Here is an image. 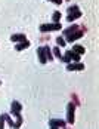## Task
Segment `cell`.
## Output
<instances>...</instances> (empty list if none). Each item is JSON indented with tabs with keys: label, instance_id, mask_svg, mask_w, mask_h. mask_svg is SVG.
I'll return each instance as SVG.
<instances>
[{
	"label": "cell",
	"instance_id": "obj_1",
	"mask_svg": "<svg viewBox=\"0 0 99 129\" xmlns=\"http://www.w3.org/2000/svg\"><path fill=\"white\" fill-rule=\"evenodd\" d=\"M67 12H68V15H67V21H68V22H73V21L78 19V18L81 16V11H80V8H78L77 5L70 6Z\"/></svg>",
	"mask_w": 99,
	"mask_h": 129
},
{
	"label": "cell",
	"instance_id": "obj_2",
	"mask_svg": "<svg viewBox=\"0 0 99 129\" xmlns=\"http://www.w3.org/2000/svg\"><path fill=\"white\" fill-rule=\"evenodd\" d=\"M62 27L59 22H53V24H41L40 25V31L41 33H47V31H58Z\"/></svg>",
	"mask_w": 99,
	"mask_h": 129
},
{
	"label": "cell",
	"instance_id": "obj_3",
	"mask_svg": "<svg viewBox=\"0 0 99 129\" xmlns=\"http://www.w3.org/2000/svg\"><path fill=\"white\" fill-rule=\"evenodd\" d=\"M74 110H75V104L70 103L67 105V122H68L70 125L74 123Z\"/></svg>",
	"mask_w": 99,
	"mask_h": 129
},
{
	"label": "cell",
	"instance_id": "obj_4",
	"mask_svg": "<svg viewBox=\"0 0 99 129\" xmlns=\"http://www.w3.org/2000/svg\"><path fill=\"white\" fill-rule=\"evenodd\" d=\"M84 27L81 28V30H78V31H75V33H73V34H70V36H65L64 39H65V42H70V43H73L74 40L80 39V37H83V33H84Z\"/></svg>",
	"mask_w": 99,
	"mask_h": 129
},
{
	"label": "cell",
	"instance_id": "obj_5",
	"mask_svg": "<svg viewBox=\"0 0 99 129\" xmlns=\"http://www.w3.org/2000/svg\"><path fill=\"white\" fill-rule=\"evenodd\" d=\"M84 70V64L81 62H70L67 64V71H81Z\"/></svg>",
	"mask_w": 99,
	"mask_h": 129
},
{
	"label": "cell",
	"instance_id": "obj_6",
	"mask_svg": "<svg viewBox=\"0 0 99 129\" xmlns=\"http://www.w3.org/2000/svg\"><path fill=\"white\" fill-rule=\"evenodd\" d=\"M37 55H38V59L41 64H46L47 62V56H46V52H44V46H40L37 49Z\"/></svg>",
	"mask_w": 99,
	"mask_h": 129
},
{
	"label": "cell",
	"instance_id": "obj_7",
	"mask_svg": "<svg viewBox=\"0 0 99 129\" xmlns=\"http://www.w3.org/2000/svg\"><path fill=\"white\" fill-rule=\"evenodd\" d=\"M21 110H22V105L18 103V101H12L11 104V114H18V113H21Z\"/></svg>",
	"mask_w": 99,
	"mask_h": 129
},
{
	"label": "cell",
	"instance_id": "obj_8",
	"mask_svg": "<svg viewBox=\"0 0 99 129\" xmlns=\"http://www.w3.org/2000/svg\"><path fill=\"white\" fill-rule=\"evenodd\" d=\"M78 30H80V27L77 25V24H74V25H71V27H68V28L64 30V36H70V34H73V33L78 31Z\"/></svg>",
	"mask_w": 99,
	"mask_h": 129
},
{
	"label": "cell",
	"instance_id": "obj_9",
	"mask_svg": "<svg viewBox=\"0 0 99 129\" xmlns=\"http://www.w3.org/2000/svg\"><path fill=\"white\" fill-rule=\"evenodd\" d=\"M27 48H30V42H28V40L19 42V43H16V46H15L16 51H24V49H27Z\"/></svg>",
	"mask_w": 99,
	"mask_h": 129
},
{
	"label": "cell",
	"instance_id": "obj_10",
	"mask_svg": "<svg viewBox=\"0 0 99 129\" xmlns=\"http://www.w3.org/2000/svg\"><path fill=\"white\" fill-rule=\"evenodd\" d=\"M50 126H55V128H65V122H62L59 119H52V120H50Z\"/></svg>",
	"mask_w": 99,
	"mask_h": 129
},
{
	"label": "cell",
	"instance_id": "obj_11",
	"mask_svg": "<svg viewBox=\"0 0 99 129\" xmlns=\"http://www.w3.org/2000/svg\"><path fill=\"white\" fill-rule=\"evenodd\" d=\"M11 40L15 43H19V42L27 40V37H25V34H13V36H11Z\"/></svg>",
	"mask_w": 99,
	"mask_h": 129
},
{
	"label": "cell",
	"instance_id": "obj_12",
	"mask_svg": "<svg viewBox=\"0 0 99 129\" xmlns=\"http://www.w3.org/2000/svg\"><path fill=\"white\" fill-rule=\"evenodd\" d=\"M73 52L78 53V55H83V53L86 52V49H84L81 45H74V46H73Z\"/></svg>",
	"mask_w": 99,
	"mask_h": 129
},
{
	"label": "cell",
	"instance_id": "obj_13",
	"mask_svg": "<svg viewBox=\"0 0 99 129\" xmlns=\"http://www.w3.org/2000/svg\"><path fill=\"white\" fill-rule=\"evenodd\" d=\"M56 45H58L59 48H65L67 42H65V39H64V37H61V36H58V37H56Z\"/></svg>",
	"mask_w": 99,
	"mask_h": 129
},
{
	"label": "cell",
	"instance_id": "obj_14",
	"mask_svg": "<svg viewBox=\"0 0 99 129\" xmlns=\"http://www.w3.org/2000/svg\"><path fill=\"white\" fill-rule=\"evenodd\" d=\"M70 55H71V61H73V62H78V61H80V55H78V53L70 51Z\"/></svg>",
	"mask_w": 99,
	"mask_h": 129
},
{
	"label": "cell",
	"instance_id": "obj_15",
	"mask_svg": "<svg viewBox=\"0 0 99 129\" xmlns=\"http://www.w3.org/2000/svg\"><path fill=\"white\" fill-rule=\"evenodd\" d=\"M61 12H53V15H52V21L53 22H59V19H61Z\"/></svg>",
	"mask_w": 99,
	"mask_h": 129
},
{
	"label": "cell",
	"instance_id": "obj_16",
	"mask_svg": "<svg viewBox=\"0 0 99 129\" xmlns=\"http://www.w3.org/2000/svg\"><path fill=\"white\" fill-rule=\"evenodd\" d=\"M44 52H46V56H47V61H52V59H53V55H52V52H50L49 46H44Z\"/></svg>",
	"mask_w": 99,
	"mask_h": 129
},
{
	"label": "cell",
	"instance_id": "obj_17",
	"mask_svg": "<svg viewBox=\"0 0 99 129\" xmlns=\"http://www.w3.org/2000/svg\"><path fill=\"white\" fill-rule=\"evenodd\" d=\"M5 120L9 123V126H11V128H15V123L12 122V119H11V116H9V114H5Z\"/></svg>",
	"mask_w": 99,
	"mask_h": 129
},
{
	"label": "cell",
	"instance_id": "obj_18",
	"mask_svg": "<svg viewBox=\"0 0 99 129\" xmlns=\"http://www.w3.org/2000/svg\"><path fill=\"white\" fill-rule=\"evenodd\" d=\"M53 55H55L56 58H61V56H62V53H61V49H59L58 46H56V48H53Z\"/></svg>",
	"mask_w": 99,
	"mask_h": 129
},
{
	"label": "cell",
	"instance_id": "obj_19",
	"mask_svg": "<svg viewBox=\"0 0 99 129\" xmlns=\"http://www.w3.org/2000/svg\"><path fill=\"white\" fill-rule=\"evenodd\" d=\"M5 122H6V120H5V114H2V116H0V129H3Z\"/></svg>",
	"mask_w": 99,
	"mask_h": 129
},
{
	"label": "cell",
	"instance_id": "obj_20",
	"mask_svg": "<svg viewBox=\"0 0 99 129\" xmlns=\"http://www.w3.org/2000/svg\"><path fill=\"white\" fill-rule=\"evenodd\" d=\"M50 2H53L55 5H58V0H50Z\"/></svg>",
	"mask_w": 99,
	"mask_h": 129
},
{
	"label": "cell",
	"instance_id": "obj_21",
	"mask_svg": "<svg viewBox=\"0 0 99 129\" xmlns=\"http://www.w3.org/2000/svg\"><path fill=\"white\" fill-rule=\"evenodd\" d=\"M50 129H59V128H55V126H50Z\"/></svg>",
	"mask_w": 99,
	"mask_h": 129
},
{
	"label": "cell",
	"instance_id": "obj_22",
	"mask_svg": "<svg viewBox=\"0 0 99 129\" xmlns=\"http://www.w3.org/2000/svg\"><path fill=\"white\" fill-rule=\"evenodd\" d=\"M61 3H62V0H58V5H61Z\"/></svg>",
	"mask_w": 99,
	"mask_h": 129
},
{
	"label": "cell",
	"instance_id": "obj_23",
	"mask_svg": "<svg viewBox=\"0 0 99 129\" xmlns=\"http://www.w3.org/2000/svg\"><path fill=\"white\" fill-rule=\"evenodd\" d=\"M0 85H2V82H0Z\"/></svg>",
	"mask_w": 99,
	"mask_h": 129
}]
</instances>
